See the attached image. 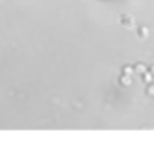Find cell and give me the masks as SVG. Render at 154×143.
Wrapping results in <instances>:
<instances>
[{
	"instance_id": "1",
	"label": "cell",
	"mask_w": 154,
	"mask_h": 143,
	"mask_svg": "<svg viewBox=\"0 0 154 143\" xmlns=\"http://www.w3.org/2000/svg\"><path fill=\"white\" fill-rule=\"evenodd\" d=\"M152 80H154L152 71H145V73H143V82H145V83H150Z\"/></svg>"
},
{
	"instance_id": "2",
	"label": "cell",
	"mask_w": 154,
	"mask_h": 143,
	"mask_svg": "<svg viewBox=\"0 0 154 143\" xmlns=\"http://www.w3.org/2000/svg\"><path fill=\"white\" fill-rule=\"evenodd\" d=\"M122 83H123V85H129V83H133V78H130L129 74H125V76L122 78Z\"/></svg>"
},
{
	"instance_id": "7",
	"label": "cell",
	"mask_w": 154,
	"mask_h": 143,
	"mask_svg": "<svg viewBox=\"0 0 154 143\" xmlns=\"http://www.w3.org/2000/svg\"><path fill=\"white\" fill-rule=\"evenodd\" d=\"M150 71H152V74H154V67H150Z\"/></svg>"
},
{
	"instance_id": "6",
	"label": "cell",
	"mask_w": 154,
	"mask_h": 143,
	"mask_svg": "<svg viewBox=\"0 0 154 143\" xmlns=\"http://www.w3.org/2000/svg\"><path fill=\"white\" fill-rule=\"evenodd\" d=\"M147 92H149V94H150V96H154V85H150V87H149V89H147Z\"/></svg>"
},
{
	"instance_id": "4",
	"label": "cell",
	"mask_w": 154,
	"mask_h": 143,
	"mask_svg": "<svg viewBox=\"0 0 154 143\" xmlns=\"http://www.w3.org/2000/svg\"><path fill=\"white\" fill-rule=\"evenodd\" d=\"M123 73H125V74H129V76H130V74H134V69H133V67H129V65H127V67H125V69H123Z\"/></svg>"
},
{
	"instance_id": "3",
	"label": "cell",
	"mask_w": 154,
	"mask_h": 143,
	"mask_svg": "<svg viewBox=\"0 0 154 143\" xmlns=\"http://www.w3.org/2000/svg\"><path fill=\"white\" fill-rule=\"evenodd\" d=\"M145 71H147V69H145V65H143V63H138V65H136V73H140V74H143V73H145Z\"/></svg>"
},
{
	"instance_id": "5",
	"label": "cell",
	"mask_w": 154,
	"mask_h": 143,
	"mask_svg": "<svg viewBox=\"0 0 154 143\" xmlns=\"http://www.w3.org/2000/svg\"><path fill=\"white\" fill-rule=\"evenodd\" d=\"M140 35H141V36H147V35H149V29H147V27H141V29H140Z\"/></svg>"
}]
</instances>
